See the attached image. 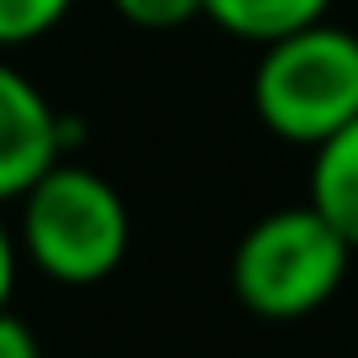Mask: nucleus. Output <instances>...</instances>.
Listing matches in <instances>:
<instances>
[{"mask_svg": "<svg viewBox=\"0 0 358 358\" xmlns=\"http://www.w3.org/2000/svg\"><path fill=\"white\" fill-rule=\"evenodd\" d=\"M69 6L74 0H0V53L48 37L69 16Z\"/></svg>", "mask_w": 358, "mask_h": 358, "instance_id": "obj_7", "label": "nucleus"}, {"mask_svg": "<svg viewBox=\"0 0 358 358\" xmlns=\"http://www.w3.org/2000/svg\"><path fill=\"white\" fill-rule=\"evenodd\" d=\"M11 290H16V237L0 222V311L11 306Z\"/></svg>", "mask_w": 358, "mask_h": 358, "instance_id": "obj_10", "label": "nucleus"}, {"mask_svg": "<svg viewBox=\"0 0 358 358\" xmlns=\"http://www.w3.org/2000/svg\"><path fill=\"white\" fill-rule=\"evenodd\" d=\"M348 264V237L311 201L285 206L258 216L232 248V295L264 322H301L343 290Z\"/></svg>", "mask_w": 358, "mask_h": 358, "instance_id": "obj_2", "label": "nucleus"}, {"mask_svg": "<svg viewBox=\"0 0 358 358\" xmlns=\"http://www.w3.org/2000/svg\"><path fill=\"white\" fill-rule=\"evenodd\" d=\"M111 11L137 32H179L201 16V0H111Z\"/></svg>", "mask_w": 358, "mask_h": 358, "instance_id": "obj_8", "label": "nucleus"}, {"mask_svg": "<svg viewBox=\"0 0 358 358\" xmlns=\"http://www.w3.org/2000/svg\"><path fill=\"white\" fill-rule=\"evenodd\" d=\"M332 0H201V16L237 43H280L311 22H327Z\"/></svg>", "mask_w": 358, "mask_h": 358, "instance_id": "obj_6", "label": "nucleus"}, {"mask_svg": "<svg viewBox=\"0 0 358 358\" xmlns=\"http://www.w3.org/2000/svg\"><path fill=\"white\" fill-rule=\"evenodd\" d=\"M311 206L358 253V116L311 148Z\"/></svg>", "mask_w": 358, "mask_h": 358, "instance_id": "obj_5", "label": "nucleus"}, {"mask_svg": "<svg viewBox=\"0 0 358 358\" xmlns=\"http://www.w3.org/2000/svg\"><path fill=\"white\" fill-rule=\"evenodd\" d=\"M16 243L53 285H101L127 258L132 216L106 174L58 158L22 195Z\"/></svg>", "mask_w": 358, "mask_h": 358, "instance_id": "obj_1", "label": "nucleus"}, {"mask_svg": "<svg viewBox=\"0 0 358 358\" xmlns=\"http://www.w3.org/2000/svg\"><path fill=\"white\" fill-rule=\"evenodd\" d=\"M253 111L280 143L316 148L358 116V32L311 22L264 43L253 69Z\"/></svg>", "mask_w": 358, "mask_h": 358, "instance_id": "obj_3", "label": "nucleus"}, {"mask_svg": "<svg viewBox=\"0 0 358 358\" xmlns=\"http://www.w3.org/2000/svg\"><path fill=\"white\" fill-rule=\"evenodd\" d=\"M0 358H43L37 332L22 322V316H11V306L0 311Z\"/></svg>", "mask_w": 358, "mask_h": 358, "instance_id": "obj_9", "label": "nucleus"}, {"mask_svg": "<svg viewBox=\"0 0 358 358\" xmlns=\"http://www.w3.org/2000/svg\"><path fill=\"white\" fill-rule=\"evenodd\" d=\"M74 127L53 111L43 90L0 58V206L22 201L37 179L69 153Z\"/></svg>", "mask_w": 358, "mask_h": 358, "instance_id": "obj_4", "label": "nucleus"}]
</instances>
